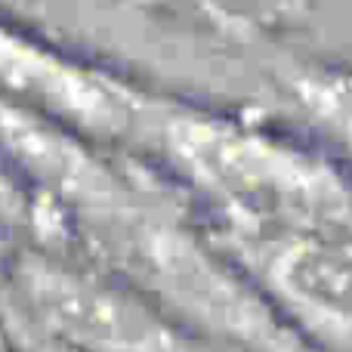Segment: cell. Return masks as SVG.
Segmentation results:
<instances>
[{"mask_svg":"<svg viewBox=\"0 0 352 352\" xmlns=\"http://www.w3.org/2000/svg\"><path fill=\"white\" fill-rule=\"evenodd\" d=\"M127 152L186 198L213 248L352 226L349 167L254 118L146 93Z\"/></svg>","mask_w":352,"mask_h":352,"instance_id":"obj_1","label":"cell"},{"mask_svg":"<svg viewBox=\"0 0 352 352\" xmlns=\"http://www.w3.org/2000/svg\"><path fill=\"white\" fill-rule=\"evenodd\" d=\"M12 294L19 324L68 352H238L59 250L41 248L19 256Z\"/></svg>","mask_w":352,"mask_h":352,"instance_id":"obj_2","label":"cell"},{"mask_svg":"<svg viewBox=\"0 0 352 352\" xmlns=\"http://www.w3.org/2000/svg\"><path fill=\"white\" fill-rule=\"evenodd\" d=\"M312 352H352V226L217 248Z\"/></svg>","mask_w":352,"mask_h":352,"instance_id":"obj_3","label":"cell"},{"mask_svg":"<svg viewBox=\"0 0 352 352\" xmlns=\"http://www.w3.org/2000/svg\"><path fill=\"white\" fill-rule=\"evenodd\" d=\"M142 87L78 59L0 19V99L47 118L80 140L127 152L140 121Z\"/></svg>","mask_w":352,"mask_h":352,"instance_id":"obj_4","label":"cell"},{"mask_svg":"<svg viewBox=\"0 0 352 352\" xmlns=\"http://www.w3.org/2000/svg\"><path fill=\"white\" fill-rule=\"evenodd\" d=\"M275 78L316 142L352 170V68L337 62L285 56Z\"/></svg>","mask_w":352,"mask_h":352,"instance_id":"obj_5","label":"cell"},{"mask_svg":"<svg viewBox=\"0 0 352 352\" xmlns=\"http://www.w3.org/2000/svg\"><path fill=\"white\" fill-rule=\"evenodd\" d=\"M31 226V201L16 179L0 164V235L16 226Z\"/></svg>","mask_w":352,"mask_h":352,"instance_id":"obj_6","label":"cell"},{"mask_svg":"<svg viewBox=\"0 0 352 352\" xmlns=\"http://www.w3.org/2000/svg\"><path fill=\"white\" fill-rule=\"evenodd\" d=\"M19 328H22V324H19ZM22 343H25V352H68V349L56 346V343L43 340V337L31 334V331H28V328H22Z\"/></svg>","mask_w":352,"mask_h":352,"instance_id":"obj_7","label":"cell"}]
</instances>
